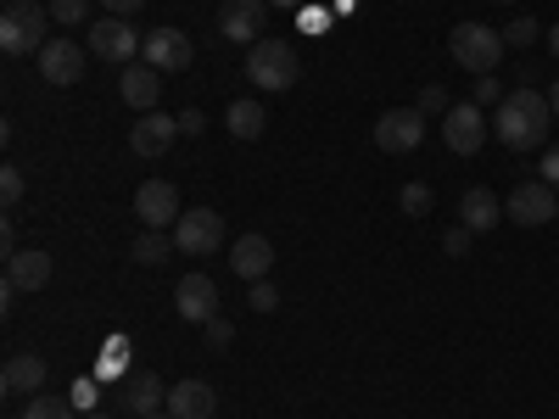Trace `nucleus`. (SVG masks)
<instances>
[{
	"instance_id": "23",
	"label": "nucleus",
	"mask_w": 559,
	"mask_h": 419,
	"mask_svg": "<svg viewBox=\"0 0 559 419\" xmlns=\"http://www.w3.org/2000/svg\"><path fill=\"white\" fill-rule=\"evenodd\" d=\"M224 129L236 134V140H258V134L269 129V118H263V107H258V101H229V112H224Z\"/></svg>"
},
{
	"instance_id": "3",
	"label": "nucleus",
	"mask_w": 559,
	"mask_h": 419,
	"mask_svg": "<svg viewBox=\"0 0 559 419\" xmlns=\"http://www.w3.org/2000/svg\"><path fill=\"white\" fill-rule=\"evenodd\" d=\"M503 51H509V45H503V34L498 28H487V23H459L453 34H448V57L464 68V73H492L498 62H503Z\"/></svg>"
},
{
	"instance_id": "25",
	"label": "nucleus",
	"mask_w": 559,
	"mask_h": 419,
	"mask_svg": "<svg viewBox=\"0 0 559 419\" xmlns=\"http://www.w3.org/2000/svg\"><path fill=\"white\" fill-rule=\"evenodd\" d=\"M123 369H129V336H107L102 342V358H96V375L102 381H129Z\"/></svg>"
},
{
	"instance_id": "20",
	"label": "nucleus",
	"mask_w": 559,
	"mask_h": 419,
	"mask_svg": "<svg viewBox=\"0 0 559 419\" xmlns=\"http://www.w3.org/2000/svg\"><path fill=\"white\" fill-rule=\"evenodd\" d=\"M7 279H12L17 291H45V286H51V252H39V247L12 252L7 258Z\"/></svg>"
},
{
	"instance_id": "40",
	"label": "nucleus",
	"mask_w": 559,
	"mask_h": 419,
	"mask_svg": "<svg viewBox=\"0 0 559 419\" xmlns=\"http://www.w3.org/2000/svg\"><path fill=\"white\" fill-rule=\"evenodd\" d=\"M0 252H7V258L17 252V229H12V218H7V224H0Z\"/></svg>"
},
{
	"instance_id": "13",
	"label": "nucleus",
	"mask_w": 559,
	"mask_h": 419,
	"mask_svg": "<svg viewBox=\"0 0 559 419\" xmlns=\"http://www.w3.org/2000/svg\"><path fill=\"white\" fill-rule=\"evenodd\" d=\"M179 140V118L168 112H140V123H129V152L134 157H163Z\"/></svg>"
},
{
	"instance_id": "12",
	"label": "nucleus",
	"mask_w": 559,
	"mask_h": 419,
	"mask_svg": "<svg viewBox=\"0 0 559 419\" xmlns=\"http://www.w3.org/2000/svg\"><path fill=\"white\" fill-rule=\"evenodd\" d=\"M140 39L134 28H129V17H102V23H90V57H102V62H134V51H140Z\"/></svg>"
},
{
	"instance_id": "28",
	"label": "nucleus",
	"mask_w": 559,
	"mask_h": 419,
	"mask_svg": "<svg viewBox=\"0 0 559 419\" xmlns=\"http://www.w3.org/2000/svg\"><path fill=\"white\" fill-rule=\"evenodd\" d=\"M73 408L79 414H96V397H102V375H73Z\"/></svg>"
},
{
	"instance_id": "9",
	"label": "nucleus",
	"mask_w": 559,
	"mask_h": 419,
	"mask_svg": "<svg viewBox=\"0 0 559 419\" xmlns=\"http://www.w3.org/2000/svg\"><path fill=\"white\" fill-rule=\"evenodd\" d=\"M179 213H185V207H179V191H174L168 179H146V184L134 191V218L146 224V229H168V236H174Z\"/></svg>"
},
{
	"instance_id": "11",
	"label": "nucleus",
	"mask_w": 559,
	"mask_h": 419,
	"mask_svg": "<svg viewBox=\"0 0 559 419\" xmlns=\"http://www.w3.org/2000/svg\"><path fill=\"white\" fill-rule=\"evenodd\" d=\"M419 140H426V112H419V107H392V112H381V123H376V146H381V152L403 157V152L419 146Z\"/></svg>"
},
{
	"instance_id": "17",
	"label": "nucleus",
	"mask_w": 559,
	"mask_h": 419,
	"mask_svg": "<svg viewBox=\"0 0 559 419\" xmlns=\"http://www.w3.org/2000/svg\"><path fill=\"white\" fill-rule=\"evenodd\" d=\"M118 89H123V107L152 112V107H157V89H163V73H157L152 62H129L123 79H118Z\"/></svg>"
},
{
	"instance_id": "42",
	"label": "nucleus",
	"mask_w": 559,
	"mask_h": 419,
	"mask_svg": "<svg viewBox=\"0 0 559 419\" xmlns=\"http://www.w3.org/2000/svg\"><path fill=\"white\" fill-rule=\"evenodd\" d=\"M548 51H554V57H559V23H554V28H548Z\"/></svg>"
},
{
	"instance_id": "47",
	"label": "nucleus",
	"mask_w": 559,
	"mask_h": 419,
	"mask_svg": "<svg viewBox=\"0 0 559 419\" xmlns=\"http://www.w3.org/2000/svg\"><path fill=\"white\" fill-rule=\"evenodd\" d=\"M554 224H559V213H554Z\"/></svg>"
},
{
	"instance_id": "32",
	"label": "nucleus",
	"mask_w": 559,
	"mask_h": 419,
	"mask_svg": "<svg viewBox=\"0 0 559 419\" xmlns=\"http://www.w3.org/2000/svg\"><path fill=\"white\" fill-rule=\"evenodd\" d=\"M247 302H252V313H274V308H280V291L269 286V279H252V286H247Z\"/></svg>"
},
{
	"instance_id": "37",
	"label": "nucleus",
	"mask_w": 559,
	"mask_h": 419,
	"mask_svg": "<svg viewBox=\"0 0 559 419\" xmlns=\"http://www.w3.org/2000/svg\"><path fill=\"white\" fill-rule=\"evenodd\" d=\"M202 129H207V118H202L197 107H185V112H179V134H185V140H197Z\"/></svg>"
},
{
	"instance_id": "16",
	"label": "nucleus",
	"mask_w": 559,
	"mask_h": 419,
	"mask_svg": "<svg viewBox=\"0 0 559 419\" xmlns=\"http://www.w3.org/2000/svg\"><path fill=\"white\" fill-rule=\"evenodd\" d=\"M168 414L174 419H213L218 414V392L207 381H179V386H168Z\"/></svg>"
},
{
	"instance_id": "34",
	"label": "nucleus",
	"mask_w": 559,
	"mask_h": 419,
	"mask_svg": "<svg viewBox=\"0 0 559 419\" xmlns=\"http://www.w3.org/2000/svg\"><path fill=\"white\" fill-rule=\"evenodd\" d=\"M503 96H509V89H503L492 73H481V79H476V107H498Z\"/></svg>"
},
{
	"instance_id": "44",
	"label": "nucleus",
	"mask_w": 559,
	"mask_h": 419,
	"mask_svg": "<svg viewBox=\"0 0 559 419\" xmlns=\"http://www.w3.org/2000/svg\"><path fill=\"white\" fill-rule=\"evenodd\" d=\"M146 419H174V414H168V408H163V414H146Z\"/></svg>"
},
{
	"instance_id": "7",
	"label": "nucleus",
	"mask_w": 559,
	"mask_h": 419,
	"mask_svg": "<svg viewBox=\"0 0 559 419\" xmlns=\"http://www.w3.org/2000/svg\"><path fill=\"white\" fill-rule=\"evenodd\" d=\"M269 12H274L269 0H224V7H218V34L229 45H258Z\"/></svg>"
},
{
	"instance_id": "19",
	"label": "nucleus",
	"mask_w": 559,
	"mask_h": 419,
	"mask_svg": "<svg viewBox=\"0 0 559 419\" xmlns=\"http://www.w3.org/2000/svg\"><path fill=\"white\" fill-rule=\"evenodd\" d=\"M229 268H236L247 286H252V279H269V268H274V247H269V236H241L236 247H229Z\"/></svg>"
},
{
	"instance_id": "15",
	"label": "nucleus",
	"mask_w": 559,
	"mask_h": 419,
	"mask_svg": "<svg viewBox=\"0 0 559 419\" xmlns=\"http://www.w3.org/2000/svg\"><path fill=\"white\" fill-rule=\"evenodd\" d=\"M39 79H45V84H79V79H84V51H79V39H45V51H39Z\"/></svg>"
},
{
	"instance_id": "38",
	"label": "nucleus",
	"mask_w": 559,
	"mask_h": 419,
	"mask_svg": "<svg viewBox=\"0 0 559 419\" xmlns=\"http://www.w3.org/2000/svg\"><path fill=\"white\" fill-rule=\"evenodd\" d=\"M537 179L559 191V146H543V173H537Z\"/></svg>"
},
{
	"instance_id": "29",
	"label": "nucleus",
	"mask_w": 559,
	"mask_h": 419,
	"mask_svg": "<svg viewBox=\"0 0 559 419\" xmlns=\"http://www.w3.org/2000/svg\"><path fill=\"white\" fill-rule=\"evenodd\" d=\"M397 207H403L408 218H426V213H431V184H419V179H414V184H403Z\"/></svg>"
},
{
	"instance_id": "6",
	"label": "nucleus",
	"mask_w": 559,
	"mask_h": 419,
	"mask_svg": "<svg viewBox=\"0 0 559 419\" xmlns=\"http://www.w3.org/2000/svg\"><path fill=\"white\" fill-rule=\"evenodd\" d=\"M487 134H492V123L481 118V107H476V101H459V107H448V118H442V140H448V152H459V157H476V152L487 146Z\"/></svg>"
},
{
	"instance_id": "14",
	"label": "nucleus",
	"mask_w": 559,
	"mask_h": 419,
	"mask_svg": "<svg viewBox=\"0 0 559 419\" xmlns=\"http://www.w3.org/2000/svg\"><path fill=\"white\" fill-rule=\"evenodd\" d=\"M174 308H179V319L207 324V319L218 313V286H213V274H185L179 286H174Z\"/></svg>"
},
{
	"instance_id": "22",
	"label": "nucleus",
	"mask_w": 559,
	"mask_h": 419,
	"mask_svg": "<svg viewBox=\"0 0 559 419\" xmlns=\"http://www.w3.org/2000/svg\"><path fill=\"white\" fill-rule=\"evenodd\" d=\"M0 386L34 397V392L45 386V358H39V352H12V358H7V369H0Z\"/></svg>"
},
{
	"instance_id": "33",
	"label": "nucleus",
	"mask_w": 559,
	"mask_h": 419,
	"mask_svg": "<svg viewBox=\"0 0 559 419\" xmlns=\"http://www.w3.org/2000/svg\"><path fill=\"white\" fill-rule=\"evenodd\" d=\"M51 17L68 23V28H79V23L90 17V0H51Z\"/></svg>"
},
{
	"instance_id": "4",
	"label": "nucleus",
	"mask_w": 559,
	"mask_h": 419,
	"mask_svg": "<svg viewBox=\"0 0 559 419\" xmlns=\"http://www.w3.org/2000/svg\"><path fill=\"white\" fill-rule=\"evenodd\" d=\"M247 79L258 84V89H292L297 84V51H292V39H274V34H263L258 45H247Z\"/></svg>"
},
{
	"instance_id": "46",
	"label": "nucleus",
	"mask_w": 559,
	"mask_h": 419,
	"mask_svg": "<svg viewBox=\"0 0 559 419\" xmlns=\"http://www.w3.org/2000/svg\"><path fill=\"white\" fill-rule=\"evenodd\" d=\"M498 7H509V0H498Z\"/></svg>"
},
{
	"instance_id": "21",
	"label": "nucleus",
	"mask_w": 559,
	"mask_h": 419,
	"mask_svg": "<svg viewBox=\"0 0 559 419\" xmlns=\"http://www.w3.org/2000/svg\"><path fill=\"white\" fill-rule=\"evenodd\" d=\"M498 218H503V207H498V196L487 191V184H476V191H464V196H459V224L471 229V236H487Z\"/></svg>"
},
{
	"instance_id": "10",
	"label": "nucleus",
	"mask_w": 559,
	"mask_h": 419,
	"mask_svg": "<svg viewBox=\"0 0 559 419\" xmlns=\"http://www.w3.org/2000/svg\"><path fill=\"white\" fill-rule=\"evenodd\" d=\"M140 57H146L157 73H185V68L197 62V45H191V34H185V28H152L146 45H140Z\"/></svg>"
},
{
	"instance_id": "2",
	"label": "nucleus",
	"mask_w": 559,
	"mask_h": 419,
	"mask_svg": "<svg viewBox=\"0 0 559 419\" xmlns=\"http://www.w3.org/2000/svg\"><path fill=\"white\" fill-rule=\"evenodd\" d=\"M45 23H51V12H45L39 0H12V7L0 12V51L7 57H39L45 51Z\"/></svg>"
},
{
	"instance_id": "35",
	"label": "nucleus",
	"mask_w": 559,
	"mask_h": 419,
	"mask_svg": "<svg viewBox=\"0 0 559 419\" xmlns=\"http://www.w3.org/2000/svg\"><path fill=\"white\" fill-rule=\"evenodd\" d=\"M471 241H476L471 229H464V224H453L448 236H442V252H448V258H464V252H471Z\"/></svg>"
},
{
	"instance_id": "24",
	"label": "nucleus",
	"mask_w": 559,
	"mask_h": 419,
	"mask_svg": "<svg viewBox=\"0 0 559 419\" xmlns=\"http://www.w3.org/2000/svg\"><path fill=\"white\" fill-rule=\"evenodd\" d=\"M168 252H179L168 229H140V236L129 241V258H134V263H146V268H152V263H163Z\"/></svg>"
},
{
	"instance_id": "5",
	"label": "nucleus",
	"mask_w": 559,
	"mask_h": 419,
	"mask_svg": "<svg viewBox=\"0 0 559 419\" xmlns=\"http://www.w3.org/2000/svg\"><path fill=\"white\" fill-rule=\"evenodd\" d=\"M174 247H179L185 258H213V252L224 247V213H213V207L179 213V224H174Z\"/></svg>"
},
{
	"instance_id": "18",
	"label": "nucleus",
	"mask_w": 559,
	"mask_h": 419,
	"mask_svg": "<svg viewBox=\"0 0 559 419\" xmlns=\"http://www.w3.org/2000/svg\"><path fill=\"white\" fill-rule=\"evenodd\" d=\"M123 408L134 419H146V414H163L168 408V386L157 375H146V369H134V375L123 381Z\"/></svg>"
},
{
	"instance_id": "8",
	"label": "nucleus",
	"mask_w": 559,
	"mask_h": 419,
	"mask_svg": "<svg viewBox=\"0 0 559 419\" xmlns=\"http://www.w3.org/2000/svg\"><path fill=\"white\" fill-rule=\"evenodd\" d=\"M554 213H559V196H554V184H543V179H521L515 196L503 202V218H515L521 229H537V224H548Z\"/></svg>"
},
{
	"instance_id": "26",
	"label": "nucleus",
	"mask_w": 559,
	"mask_h": 419,
	"mask_svg": "<svg viewBox=\"0 0 559 419\" xmlns=\"http://www.w3.org/2000/svg\"><path fill=\"white\" fill-rule=\"evenodd\" d=\"M23 419H73V397H45V392H34L28 408H23Z\"/></svg>"
},
{
	"instance_id": "41",
	"label": "nucleus",
	"mask_w": 559,
	"mask_h": 419,
	"mask_svg": "<svg viewBox=\"0 0 559 419\" xmlns=\"http://www.w3.org/2000/svg\"><path fill=\"white\" fill-rule=\"evenodd\" d=\"M274 12H302V0H269Z\"/></svg>"
},
{
	"instance_id": "30",
	"label": "nucleus",
	"mask_w": 559,
	"mask_h": 419,
	"mask_svg": "<svg viewBox=\"0 0 559 419\" xmlns=\"http://www.w3.org/2000/svg\"><path fill=\"white\" fill-rule=\"evenodd\" d=\"M23 191H28V179H23V168H0V202H7V207H17L23 202Z\"/></svg>"
},
{
	"instance_id": "27",
	"label": "nucleus",
	"mask_w": 559,
	"mask_h": 419,
	"mask_svg": "<svg viewBox=\"0 0 559 419\" xmlns=\"http://www.w3.org/2000/svg\"><path fill=\"white\" fill-rule=\"evenodd\" d=\"M503 34V45H509V51H532V39L543 34L537 28V17H515V23H509V28H498Z\"/></svg>"
},
{
	"instance_id": "36",
	"label": "nucleus",
	"mask_w": 559,
	"mask_h": 419,
	"mask_svg": "<svg viewBox=\"0 0 559 419\" xmlns=\"http://www.w3.org/2000/svg\"><path fill=\"white\" fill-rule=\"evenodd\" d=\"M229 342H236V324H229V319H218V313H213V319H207V347L218 352V347H229Z\"/></svg>"
},
{
	"instance_id": "31",
	"label": "nucleus",
	"mask_w": 559,
	"mask_h": 419,
	"mask_svg": "<svg viewBox=\"0 0 559 419\" xmlns=\"http://www.w3.org/2000/svg\"><path fill=\"white\" fill-rule=\"evenodd\" d=\"M414 107L426 112V118H431V112H437V118H448V107H453V101H448V89H442V84H426V89H419V101H414Z\"/></svg>"
},
{
	"instance_id": "39",
	"label": "nucleus",
	"mask_w": 559,
	"mask_h": 419,
	"mask_svg": "<svg viewBox=\"0 0 559 419\" xmlns=\"http://www.w3.org/2000/svg\"><path fill=\"white\" fill-rule=\"evenodd\" d=\"M102 7H107V17H134L146 0H102Z\"/></svg>"
},
{
	"instance_id": "45",
	"label": "nucleus",
	"mask_w": 559,
	"mask_h": 419,
	"mask_svg": "<svg viewBox=\"0 0 559 419\" xmlns=\"http://www.w3.org/2000/svg\"><path fill=\"white\" fill-rule=\"evenodd\" d=\"M79 419H107V414H79Z\"/></svg>"
},
{
	"instance_id": "43",
	"label": "nucleus",
	"mask_w": 559,
	"mask_h": 419,
	"mask_svg": "<svg viewBox=\"0 0 559 419\" xmlns=\"http://www.w3.org/2000/svg\"><path fill=\"white\" fill-rule=\"evenodd\" d=\"M548 107H554V118H559V79H554V89H548Z\"/></svg>"
},
{
	"instance_id": "1",
	"label": "nucleus",
	"mask_w": 559,
	"mask_h": 419,
	"mask_svg": "<svg viewBox=\"0 0 559 419\" xmlns=\"http://www.w3.org/2000/svg\"><path fill=\"white\" fill-rule=\"evenodd\" d=\"M548 129H554V107H548L543 89H532V84L509 89V96L498 101V112H492V134L503 140L509 152H543Z\"/></svg>"
}]
</instances>
